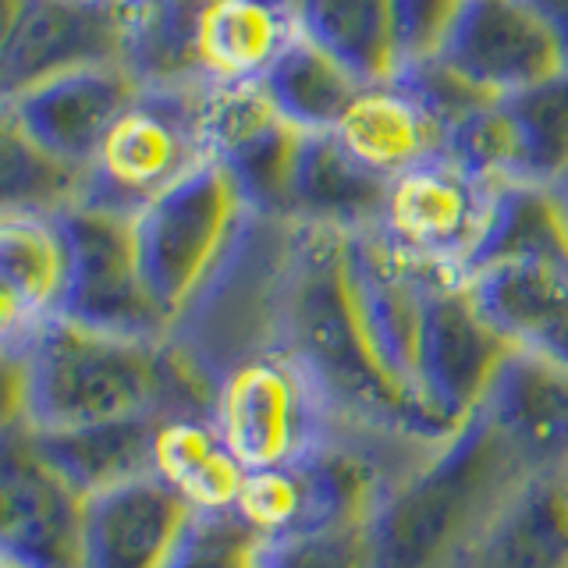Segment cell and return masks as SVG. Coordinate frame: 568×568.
Returning a JSON list of instances; mask_svg holds the SVG:
<instances>
[{
    "instance_id": "1",
    "label": "cell",
    "mask_w": 568,
    "mask_h": 568,
    "mask_svg": "<svg viewBox=\"0 0 568 568\" xmlns=\"http://www.w3.org/2000/svg\"><path fill=\"white\" fill-rule=\"evenodd\" d=\"M29 373L26 423L40 430L103 419H213L221 377L189 345L129 337L53 316L18 337Z\"/></svg>"
},
{
    "instance_id": "2",
    "label": "cell",
    "mask_w": 568,
    "mask_h": 568,
    "mask_svg": "<svg viewBox=\"0 0 568 568\" xmlns=\"http://www.w3.org/2000/svg\"><path fill=\"white\" fill-rule=\"evenodd\" d=\"M277 348L310 373L327 405L387 430L448 440L416 387L387 363L366 324L348 274L345 231L302 227Z\"/></svg>"
},
{
    "instance_id": "3",
    "label": "cell",
    "mask_w": 568,
    "mask_h": 568,
    "mask_svg": "<svg viewBox=\"0 0 568 568\" xmlns=\"http://www.w3.org/2000/svg\"><path fill=\"white\" fill-rule=\"evenodd\" d=\"M532 476L523 452L476 413L373 515V568H458Z\"/></svg>"
},
{
    "instance_id": "4",
    "label": "cell",
    "mask_w": 568,
    "mask_h": 568,
    "mask_svg": "<svg viewBox=\"0 0 568 568\" xmlns=\"http://www.w3.org/2000/svg\"><path fill=\"white\" fill-rule=\"evenodd\" d=\"M462 281L515 352L568 366V213L555 189L505 185Z\"/></svg>"
},
{
    "instance_id": "5",
    "label": "cell",
    "mask_w": 568,
    "mask_h": 568,
    "mask_svg": "<svg viewBox=\"0 0 568 568\" xmlns=\"http://www.w3.org/2000/svg\"><path fill=\"white\" fill-rule=\"evenodd\" d=\"M245 213L235 171L210 156L132 217L142 277L171 331L221 271Z\"/></svg>"
},
{
    "instance_id": "6",
    "label": "cell",
    "mask_w": 568,
    "mask_h": 568,
    "mask_svg": "<svg viewBox=\"0 0 568 568\" xmlns=\"http://www.w3.org/2000/svg\"><path fill=\"white\" fill-rule=\"evenodd\" d=\"M200 97L203 82L142 85L89 164L82 203L135 217L178 178L210 160Z\"/></svg>"
},
{
    "instance_id": "7",
    "label": "cell",
    "mask_w": 568,
    "mask_h": 568,
    "mask_svg": "<svg viewBox=\"0 0 568 568\" xmlns=\"http://www.w3.org/2000/svg\"><path fill=\"white\" fill-rule=\"evenodd\" d=\"M501 189L505 185L484 182L473 171L458 168L452 156H440L390 178L377 227L416 263L466 277L487 242Z\"/></svg>"
},
{
    "instance_id": "8",
    "label": "cell",
    "mask_w": 568,
    "mask_h": 568,
    "mask_svg": "<svg viewBox=\"0 0 568 568\" xmlns=\"http://www.w3.org/2000/svg\"><path fill=\"white\" fill-rule=\"evenodd\" d=\"M511 355L515 345L479 310L469 284L440 274L426 295L416 387L444 434H458L487 405Z\"/></svg>"
},
{
    "instance_id": "9",
    "label": "cell",
    "mask_w": 568,
    "mask_h": 568,
    "mask_svg": "<svg viewBox=\"0 0 568 568\" xmlns=\"http://www.w3.org/2000/svg\"><path fill=\"white\" fill-rule=\"evenodd\" d=\"M316 405L327 402L310 373L284 348H271L221 373L213 423L245 473H260L316 448Z\"/></svg>"
},
{
    "instance_id": "10",
    "label": "cell",
    "mask_w": 568,
    "mask_h": 568,
    "mask_svg": "<svg viewBox=\"0 0 568 568\" xmlns=\"http://www.w3.org/2000/svg\"><path fill=\"white\" fill-rule=\"evenodd\" d=\"M132 0H4L0 100L53 75L129 58Z\"/></svg>"
},
{
    "instance_id": "11",
    "label": "cell",
    "mask_w": 568,
    "mask_h": 568,
    "mask_svg": "<svg viewBox=\"0 0 568 568\" xmlns=\"http://www.w3.org/2000/svg\"><path fill=\"white\" fill-rule=\"evenodd\" d=\"M71 242V281L61 316L129 337H168L171 324L139 266L132 213L79 203L61 213Z\"/></svg>"
},
{
    "instance_id": "12",
    "label": "cell",
    "mask_w": 568,
    "mask_h": 568,
    "mask_svg": "<svg viewBox=\"0 0 568 568\" xmlns=\"http://www.w3.org/2000/svg\"><path fill=\"white\" fill-rule=\"evenodd\" d=\"M434 58L494 100L532 93L568 71V50L532 0H466Z\"/></svg>"
},
{
    "instance_id": "13",
    "label": "cell",
    "mask_w": 568,
    "mask_h": 568,
    "mask_svg": "<svg viewBox=\"0 0 568 568\" xmlns=\"http://www.w3.org/2000/svg\"><path fill=\"white\" fill-rule=\"evenodd\" d=\"M89 494L53 466L29 423L4 444V558L22 568H82Z\"/></svg>"
},
{
    "instance_id": "14",
    "label": "cell",
    "mask_w": 568,
    "mask_h": 568,
    "mask_svg": "<svg viewBox=\"0 0 568 568\" xmlns=\"http://www.w3.org/2000/svg\"><path fill=\"white\" fill-rule=\"evenodd\" d=\"M139 89L142 82L129 64L79 68L4 100V118H11L50 156L89 171L106 132L129 111Z\"/></svg>"
},
{
    "instance_id": "15",
    "label": "cell",
    "mask_w": 568,
    "mask_h": 568,
    "mask_svg": "<svg viewBox=\"0 0 568 568\" xmlns=\"http://www.w3.org/2000/svg\"><path fill=\"white\" fill-rule=\"evenodd\" d=\"M192 511L156 473L93 494L85 511L82 568H168Z\"/></svg>"
},
{
    "instance_id": "16",
    "label": "cell",
    "mask_w": 568,
    "mask_h": 568,
    "mask_svg": "<svg viewBox=\"0 0 568 568\" xmlns=\"http://www.w3.org/2000/svg\"><path fill=\"white\" fill-rule=\"evenodd\" d=\"M337 142L384 178L448 156V129L408 82L366 85L334 129Z\"/></svg>"
},
{
    "instance_id": "17",
    "label": "cell",
    "mask_w": 568,
    "mask_h": 568,
    "mask_svg": "<svg viewBox=\"0 0 568 568\" xmlns=\"http://www.w3.org/2000/svg\"><path fill=\"white\" fill-rule=\"evenodd\" d=\"M295 36V0H195L203 82H260Z\"/></svg>"
},
{
    "instance_id": "18",
    "label": "cell",
    "mask_w": 568,
    "mask_h": 568,
    "mask_svg": "<svg viewBox=\"0 0 568 568\" xmlns=\"http://www.w3.org/2000/svg\"><path fill=\"white\" fill-rule=\"evenodd\" d=\"M0 281L8 337H26L61 316L71 281V242L61 213H4L0 221Z\"/></svg>"
},
{
    "instance_id": "19",
    "label": "cell",
    "mask_w": 568,
    "mask_h": 568,
    "mask_svg": "<svg viewBox=\"0 0 568 568\" xmlns=\"http://www.w3.org/2000/svg\"><path fill=\"white\" fill-rule=\"evenodd\" d=\"M479 413L537 473H568V366L515 352Z\"/></svg>"
},
{
    "instance_id": "20",
    "label": "cell",
    "mask_w": 568,
    "mask_h": 568,
    "mask_svg": "<svg viewBox=\"0 0 568 568\" xmlns=\"http://www.w3.org/2000/svg\"><path fill=\"white\" fill-rule=\"evenodd\" d=\"M390 178L352 156L334 132L302 139L292 182V217L316 227L366 231L384 217Z\"/></svg>"
},
{
    "instance_id": "21",
    "label": "cell",
    "mask_w": 568,
    "mask_h": 568,
    "mask_svg": "<svg viewBox=\"0 0 568 568\" xmlns=\"http://www.w3.org/2000/svg\"><path fill=\"white\" fill-rule=\"evenodd\" d=\"M458 568H568V476H532Z\"/></svg>"
},
{
    "instance_id": "22",
    "label": "cell",
    "mask_w": 568,
    "mask_h": 568,
    "mask_svg": "<svg viewBox=\"0 0 568 568\" xmlns=\"http://www.w3.org/2000/svg\"><path fill=\"white\" fill-rule=\"evenodd\" d=\"M36 444L82 494L111 490L124 479L153 473L160 419H103L82 426H58L40 430L32 426Z\"/></svg>"
},
{
    "instance_id": "23",
    "label": "cell",
    "mask_w": 568,
    "mask_h": 568,
    "mask_svg": "<svg viewBox=\"0 0 568 568\" xmlns=\"http://www.w3.org/2000/svg\"><path fill=\"white\" fill-rule=\"evenodd\" d=\"M298 32L366 85L395 82L408 68L390 0H298Z\"/></svg>"
},
{
    "instance_id": "24",
    "label": "cell",
    "mask_w": 568,
    "mask_h": 568,
    "mask_svg": "<svg viewBox=\"0 0 568 568\" xmlns=\"http://www.w3.org/2000/svg\"><path fill=\"white\" fill-rule=\"evenodd\" d=\"M266 100L274 111L292 124V129L316 135L334 132L337 121L363 93L366 82H359L352 71L331 58L324 47H316L310 36H295V40L281 50V58L266 68L260 79Z\"/></svg>"
},
{
    "instance_id": "25",
    "label": "cell",
    "mask_w": 568,
    "mask_h": 568,
    "mask_svg": "<svg viewBox=\"0 0 568 568\" xmlns=\"http://www.w3.org/2000/svg\"><path fill=\"white\" fill-rule=\"evenodd\" d=\"M153 473L164 476L195 511L235 508L248 476L213 419L160 423Z\"/></svg>"
},
{
    "instance_id": "26",
    "label": "cell",
    "mask_w": 568,
    "mask_h": 568,
    "mask_svg": "<svg viewBox=\"0 0 568 568\" xmlns=\"http://www.w3.org/2000/svg\"><path fill=\"white\" fill-rule=\"evenodd\" d=\"M0 195H4V213H40V217H58V213L82 203L85 171L50 156L18 129L11 118H0Z\"/></svg>"
},
{
    "instance_id": "27",
    "label": "cell",
    "mask_w": 568,
    "mask_h": 568,
    "mask_svg": "<svg viewBox=\"0 0 568 568\" xmlns=\"http://www.w3.org/2000/svg\"><path fill=\"white\" fill-rule=\"evenodd\" d=\"M448 156L458 168L473 171L476 178L494 185H515L529 182V153L508 100L487 103L452 129L448 135Z\"/></svg>"
},
{
    "instance_id": "28",
    "label": "cell",
    "mask_w": 568,
    "mask_h": 568,
    "mask_svg": "<svg viewBox=\"0 0 568 568\" xmlns=\"http://www.w3.org/2000/svg\"><path fill=\"white\" fill-rule=\"evenodd\" d=\"M271 540L239 508H203L178 540L168 568H266Z\"/></svg>"
},
{
    "instance_id": "29",
    "label": "cell",
    "mask_w": 568,
    "mask_h": 568,
    "mask_svg": "<svg viewBox=\"0 0 568 568\" xmlns=\"http://www.w3.org/2000/svg\"><path fill=\"white\" fill-rule=\"evenodd\" d=\"M508 103L526 139L529 182L558 185L568 174V71Z\"/></svg>"
},
{
    "instance_id": "30",
    "label": "cell",
    "mask_w": 568,
    "mask_h": 568,
    "mask_svg": "<svg viewBox=\"0 0 568 568\" xmlns=\"http://www.w3.org/2000/svg\"><path fill=\"white\" fill-rule=\"evenodd\" d=\"M266 568H373L369 526H316L274 540Z\"/></svg>"
},
{
    "instance_id": "31",
    "label": "cell",
    "mask_w": 568,
    "mask_h": 568,
    "mask_svg": "<svg viewBox=\"0 0 568 568\" xmlns=\"http://www.w3.org/2000/svg\"><path fill=\"white\" fill-rule=\"evenodd\" d=\"M462 8H466V0H390V11L398 18L405 61L416 64L434 58L440 43L448 40Z\"/></svg>"
},
{
    "instance_id": "32",
    "label": "cell",
    "mask_w": 568,
    "mask_h": 568,
    "mask_svg": "<svg viewBox=\"0 0 568 568\" xmlns=\"http://www.w3.org/2000/svg\"><path fill=\"white\" fill-rule=\"evenodd\" d=\"M540 8V14L547 18V26L558 32L561 47L568 50V0H532Z\"/></svg>"
},
{
    "instance_id": "33",
    "label": "cell",
    "mask_w": 568,
    "mask_h": 568,
    "mask_svg": "<svg viewBox=\"0 0 568 568\" xmlns=\"http://www.w3.org/2000/svg\"><path fill=\"white\" fill-rule=\"evenodd\" d=\"M550 189H555V192H558V200H561V206H565V213H568V174L561 178V182H558V185H550Z\"/></svg>"
},
{
    "instance_id": "34",
    "label": "cell",
    "mask_w": 568,
    "mask_h": 568,
    "mask_svg": "<svg viewBox=\"0 0 568 568\" xmlns=\"http://www.w3.org/2000/svg\"><path fill=\"white\" fill-rule=\"evenodd\" d=\"M4 568H22V565H14V561H8V558H4Z\"/></svg>"
},
{
    "instance_id": "35",
    "label": "cell",
    "mask_w": 568,
    "mask_h": 568,
    "mask_svg": "<svg viewBox=\"0 0 568 568\" xmlns=\"http://www.w3.org/2000/svg\"><path fill=\"white\" fill-rule=\"evenodd\" d=\"M295 4H298V0H295Z\"/></svg>"
},
{
    "instance_id": "36",
    "label": "cell",
    "mask_w": 568,
    "mask_h": 568,
    "mask_svg": "<svg viewBox=\"0 0 568 568\" xmlns=\"http://www.w3.org/2000/svg\"><path fill=\"white\" fill-rule=\"evenodd\" d=\"M565 476H568V473H565Z\"/></svg>"
}]
</instances>
